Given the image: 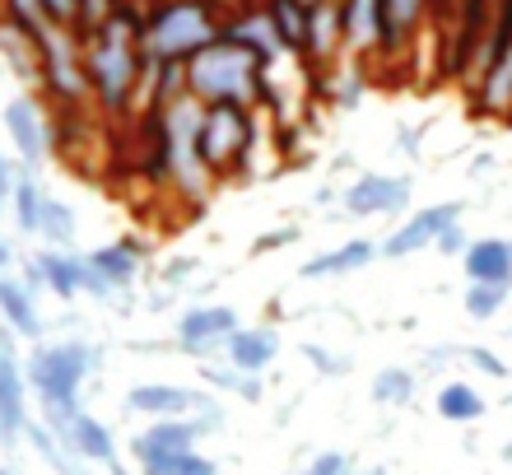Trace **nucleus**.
<instances>
[{
    "label": "nucleus",
    "instance_id": "nucleus-20",
    "mask_svg": "<svg viewBox=\"0 0 512 475\" xmlns=\"http://www.w3.org/2000/svg\"><path fill=\"white\" fill-rule=\"evenodd\" d=\"M149 257V243H140V238H122V243H103L89 252V271L103 275L112 289H126L140 275V261Z\"/></svg>",
    "mask_w": 512,
    "mask_h": 475
},
{
    "label": "nucleus",
    "instance_id": "nucleus-49",
    "mask_svg": "<svg viewBox=\"0 0 512 475\" xmlns=\"http://www.w3.org/2000/svg\"><path fill=\"white\" fill-rule=\"evenodd\" d=\"M0 475H10V471H5V466H0Z\"/></svg>",
    "mask_w": 512,
    "mask_h": 475
},
{
    "label": "nucleus",
    "instance_id": "nucleus-29",
    "mask_svg": "<svg viewBox=\"0 0 512 475\" xmlns=\"http://www.w3.org/2000/svg\"><path fill=\"white\" fill-rule=\"evenodd\" d=\"M364 94H368L364 66H331V70H326V103H331L336 112L359 108V103H364Z\"/></svg>",
    "mask_w": 512,
    "mask_h": 475
},
{
    "label": "nucleus",
    "instance_id": "nucleus-13",
    "mask_svg": "<svg viewBox=\"0 0 512 475\" xmlns=\"http://www.w3.org/2000/svg\"><path fill=\"white\" fill-rule=\"evenodd\" d=\"M340 52H350V47H345V5H340V0H322V5H312L308 56H303V61L331 70L340 61Z\"/></svg>",
    "mask_w": 512,
    "mask_h": 475
},
{
    "label": "nucleus",
    "instance_id": "nucleus-10",
    "mask_svg": "<svg viewBox=\"0 0 512 475\" xmlns=\"http://www.w3.org/2000/svg\"><path fill=\"white\" fill-rule=\"evenodd\" d=\"M210 392L182 387V382H140L126 392V410L145 415V420H177V415H196Z\"/></svg>",
    "mask_w": 512,
    "mask_h": 475
},
{
    "label": "nucleus",
    "instance_id": "nucleus-28",
    "mask_svg": "<svg viewBox=\"0 0 512 475\" xmlns=\"http://www.w3.org/2000/svg\"><path fill=\"white\" fill-rule=\"evenodd\" d=\"M10 205H14V219L24 233H38L42 229V210H47V191L33 173H19L10 187Z\"/></svg>",
    "mask_w": 512,
    "mask_h": 475
},
{
    "label": "nucleus",
    "instance_id": "nucleus-7",
    "mask_svg": "<svg viewBox=\"0 0 512 475\" xmlns=\"http://www.w3.org/2000/svg\"><path fill=\"white\" fill-rule=\"evenodd\" d=\"M238 313H233L229 303H201V308H191V313L177 317V336H173V350L191 354V359H219V354L229 350V336L238 331Z\"/></svg>",
    "mask_w": 512,
    "mask_h": 475
},
{
    "label": "nucleus",
    "instance_id": "nucleus-5",
    "mask_svg": "<svg viewBox=\"0 0 512 475\" xmlns=\"http://www.w3.org/2000/svg\"><path fill=\"white\" fill-rule=\"evenodd\" d=\"M103 354L84 340H61V345H38L28 354V387L38 392L42 406H80V387L94 373Z\"/></svg>",
    "mask_w": 512,
    "mask_h": 475
},
{
    "label": "nucleus",
    "instance_id": "nucleus-16",
    "mask_svg": "<svg viewBox=\"0 0 512 475\" xmlns=\"http://www.w3.org/2000/svg\"><path fill=\"white\" fill-rule=\"evenodd\" d=\"M466 285H512V243L508 238H475L461 252Z\"/></svg>",
    "mask_w": 512,
    "mask_h": 475
},
{
    "label": "nucleus",
    "instance_id": "nucleus-44",
    "mask_svg": "<svg viewBox=\"0 0 512 475\" xmlns=\"http://www.w3.org/2000/svg\"><path fill=\"white\" fill-rule=\"evenodd\" d=\"M187 275H196V257H177L163 266V285H182Z\"/></svg>",
    "mask_w": 512,
    "mask_h": 475
},
{
    "label": "nucleus",
    "instance_id": "nucleus-19",
    "mask_svg": "<svg viewBox=\"0 0 512 475\" xmlns=\"http://www.w3.org/2000/svg\"><path fill=\"white\" fill-rule=\"evenodd\" d=\"M24 364L14 359V345L10 336H0V424H5V434H24L28 424V410H24Z\"/></svg>",
    "mask_w": 512,
    "mask_h": 475
},
{
    "label": "nucleus",
    "instance_id": "nucleus-33",
    "mask_svg": "<svg viewBox=\"0 0 512 475\" xmlns=\"http://www.w3.org/2000/svg\"><path fill=\"white\" fill-rule=\"evenodd\" d=\"M508 289L512 285H466V299H461V308H466V317H475V322H489V317L503 313Z\"/></svg>",
    "mask_w": 512,
    "mask_h": 475
},
{
    "label": "nucleus",
    "instance_id": "nucleus-41",
    "mask_svg": "<svg viewBox=\"0 0 512 475\" xmlns=\"http://www.w3.org/2000/svg\"><path fill=\"white\" fill-rule=\"evenodd\" d=\"M466 247H471L466 229H461V224H447V229L438 233V243H433V252H438V257H461Z\"/></svg>",
    "mask_w": 512,
    "mask_h": 475
},
{
    "label": "nucleus",
    "instance_id": "nucleus-8",
    "mask_svg": "<svg viewBox=\"0 0 512 475\" xmlns=\"http://www.w3.org/2000/svg\"><path fill=\"white\" fill-rule=\"evenodd\" d=\"M447 224H461V201H438V205H424V210H415V215H405V224H396V229L382 238V257L387 261H405L415 257V252H424V247L438 243V233L447 229Z\"/></svg>",
    "mask_w": 512,
    "mask_h": 475
},
{
    "label": "nucleus",
    "instance_id": "nucleus-12",
    "mask_svg": "<svg viewBox=\"0 0 512 475\" xmlns=\"http://www.w3.org/2000/svg\"><path fill=\"white\" fill-rule=\"evenodd\" d=\"M219 33H224L229 42H238V47H247L266 70H275V61L289 56V47L280 42V33H275V24H270L266 10H238L233 19H224Z\"/></svg>",
    "mask_w": 512,
    "mask_h": 475
},
{
    "label": "nucleus",
    "instance_id": "nucleus-34",
    "mask_svg": "<svg viewBox=\"0 0 512 475\" xmlns=\"http://www.w3.org/2000/svg\"><path fill=\"white\" fill-rule=\"evenodd\" d=\"M0 14L10 19V24H19V28H28L33 38L42 42V33H47V14H42V0H0Z\"/></svg>",
    "mask_w": 512,
    "mask_h": 475
},
{
    "label": "nucleus",
    "instance_id": "nucleus-14",
    "mask_svg": "<svg viewBox=\"0 0 512 475\" xmlns=\"http://www.w3.org/2000/svg\"><path fill=\"white\" fill-rule=\"evenodd\" d=\"M475 112L480 117H499V122H512V38L503 42L494 61L480 70L475 80Z\"/></svg>",
    "mask_w": 512,
    "mask_h": 475
},
{
    "label": "nucleus",
    "instance_id": "nucleus-46",
    "mask_svg": "<svg viewBox=\"0 0 512 475\" xmlns=\"http://www.w3.org/2000/svg\"><path fill=\"white\" fill-rule=\"evenodd\" d=\"M0 443H10V434H5V424H0Z\"/></svg>",
    "mask_w": 512,
    "mask_h": 475
},
{
    "label": "nucleus",
    "instance_id": "nucleus-42",
    "mask_svg": "<svg viewBox=\"0 0 512 475\" xmlns=\"http://www.w3.org/2000/svg\"><path fill=\"white\" fill-rule=\"evenodd\" d=\"M191 420L201 424V434H219V429H224V410H219V401H215V396H205V401H201V410H196Z\"/></svg>",
    "mask_w": 512,
    "mask_h": 475
},
{
    "label": "nucleus",
    "instance_id": "nucleus-37",
    "mask_svg": "<svg viewBox=\"0 0 512 475\" xmlns=\"http://www.w3.org/2000/svg\"><path fill=\"white\" fill-rule=\"evenodd\" d=\"M117 5H122V0H80V38L84 33H94Z\"/></svg>",
    "mask_w": 512,
    "mask_h": 475
},
{
    "label": "nucleus",
    "instance_id": "nucleus-26",
    "mask_svg": "<svg viewBox=\"0 0 512 475\" xmlns=\"http://www.w3.org/2000/svg\"><path fill=\"white\" fill-rule=\"evenodd\" d=\"M261 10L270 14V24L280 33V42L289 47V56H308V28H312V10L308 5H298V0H266Z\"/></svg>",
    "mask_w": 512,
    "mask_h": 475
},
{
    "label": "nucleus",
    "instance_id": "nucleus-47",
    "mask_svg": "<svg viewBox=\"0 0 512 475\" xmlns=\"http://www.w3.org/2000/svg\"><path fill=\"white\" fill-rule=\"evenodd\" d=\"M5 201H10V191H5V187H0V205H5Z\"/></svg>",
    "mask_w": 512,
    "mask_h": 475
},
{
    "label": "nucleus",
    "instance_id": "nucleus-25",
    "mask_svg": "<svg viewBox=\"0 0 512 475\" xmlns=\"http://www.w3.org/2000/svg\"><path fill=\"white\" fill-rule=\"evenodd\" d=\"M0 317H5V326H10L14 336L42 340L38 303H33V289H28L24 280H10V275H0Z\"/></svg>",
    "mask_w": 512,
    "mask_h": 475
},
{
    "label": "nucleus",
    "instance_id": "nucleus-30",
    "mask_svg": "<svg viewBox=\"0 0 512 475\" xmlns=\"http://www.w3.org/2000/svg\"><path fill=\"white\" fill-rule=\"evenodd\" d=\"M373 401L378 406H391V410H401V406H410L415 401V373L410 368H401V364H387V368H378L373 373Z\"/></svg>",
    "mask_w": 512,
    "mask_h": 475
},
{
    "label": "nucleus",
    "instance_id": "nucleus-21",
    "mask_svg": "<svg viewBox=\"0 0 512 475\" xmlns=\"http://www.w3.org/2000/svg\"><path fill=\"white\" fill-rule=\"evenodd\" d=\"M38 266H42V285L52 289L61 303H75L84 294L89 261H84L75 247H47V252H38Z\"/></svg>",
    "mask_w": 512,
    "mask_h": 475
},
{
    "label": "nucleus",
    "instance_id": "nucleus-17",
    "mask_svg": "<svg viewBox=\"0 0 512 475\" xmlns=\"http://www.w3.org/2000/svg\"><path fill=\"white\" fill-rule=\"evenodd\" d=\"M378 257H382V247L373 243V238H350V243L331 247V252H322V257L303 261V266H298V275H303V280H336V275L364 271V266H373Z\"/></svg>",
    "mask_w": 512,
    "mask_h": 475
},
{
    "label": "nucleus",
    "instance_id": "nucleus-18",
    "mask_svg": "<svg viewBox=\"0 0 512 475\" xmlns=\"http://www.w3.org/2000/svg\"><path fill=\"white\" fill-rule=\"evenodd\" d=\"M5 131H10V145L24 168L47 159V126H42V112L28 98H14L10 108H5Z\"/></svg>",
    "mask_w": 512,
    "mask_h": 475
},
{
    "label": "nucleus",
    "instance_id": "nucleus-48",
    "mask_svg": "<svg viewBox=\"0 0 512 475\" xmlns=\"http://www.w3.org/2000/svg\"><path fill=\"white\" fill-rule=\"evenodd\" d=\"M354 475V471H350ZM359 475H387V471H359Z\"/></svg>",
    "mask_w": 512,
    "mask_h": 475
},
{
    "label": "nucleus",
    "instance_id": "nucleus-43",
    "mask_svg": "<svg viewBox=\"0 0 512 475\" xmlns=\"http://www.w3.org/2000/svg\"><path fill=\"white\" fill-rule=\"evenodd\" d=\"M289 243H298V229H270L256 238V252H275V247H289Z\"/></svg>",
    "mask_w": 512,
    "mask_h": 475
},
{
    "label": "nucleus",
    "instance_id": "nucleus-22",
    "mask_svg": "<svg viewBox=\"0 0 512 475\" xmlns=\"http://www.w3.org/2000/svg\"><path fill=\"white\" fill-rule=\"evenodd\" d=\"M275 354H280V336H275L270 326H238L229 336L224 359H229L233 368H243V373H266V368L275 364Z\"/></svg>",
    "mask_w": 512,
    "mask_h": 475
},
{
    "label": "nucleus",
    "instance_id": "nucleus-45",
    "mask_svg": "<svg viewBox=\"0 0 512 475\" xmlns=\"http://www.w3.org/2000/svg\"><path fill=\"white\" fill-rule=\"evenodd\" d=\"M10 266V247H5V238H0V271Z\"/></svg>",
    "mask_w": 512,
    "mask_h": 475
},
{
    "label": "nucleus",
    "instance_id": "nucleus-36",
    "mask_svg": "<svg viewBox=\"0 0 512 475\" xmlns=\"http://www.w3.org/2000/svg\"><path fill=\"white\" fill-rule=\"evenodd\" d=\"M42 14L52 28H70L80 33V0H42Z\"/></svg>",
    "mask_w": 512,
    "mask_h": 475
},
{
    "label": "nucleus",
    "instance_id": "nucleus-31",
    "mask_svg": "<svg viewBox=\"0 0 512 475\" xmlns=\"http://www.w3.org/2000/svg\"><path fill=\"white\" fill-rule=\"evenodd\" d=\"M140 475H219V466L210 462L205 452L187 448V452H173V457H154V462H145Z\"/></svg>",
    "mask_w": 512,
    "mask_h": 475
},
{
    "label": "nucleus",
    "instance_id": "nucleus-9",
    "mask_svg": "<svg viewBox=\"0 0 512 475\" xmlns=\"http://www.w3.org/2000/svg\"><path fill=\"white\" fill-rule=\"evenodd\" d=\"M340 205L359 219H378V215H401L410 205V177H391V173H359L350 187L340 191Z\"/></svg>",
    "mask_w": 512,
    "mask_h": 475
},
{
    "label": "nucleus",
    "instance_id": "nucleus-15",
    "mask_svg": "<svg viewBox=\"0 0 512 475\" xmlns=\"http://www.w3.org/2000/svg\"><path fill=\"white\" fill-rule=\"evenodd\" d=\"M66 448L75 452L80 462H98L108 475H131L122 466V452H117V438H112V429L103 420H94V415H80V420L70 424Z\"/></svg>",
    "mask_w": 512,
    "mask_h": 475
},
{
    "label": "nucleus",
    "instance_id": "nucleus-24",
    "mask_svg": "<svg viewBox=\"0 0 512 475\" xmlns=\"http://www.w3.org/2000/svg\"><path fill=\"white\" fill-rule=\"evenodd\" d=\"M433 0H382V56L410 47Z\"/></svg>",
    "mask_w": 512,
    "mask_h": 475
},
{
    "label": "nucleus",
    "instance_id": "nucleus-40",
    "mask_svg": "<svg viewBox=\"0 0 512 475\" xmlns=\"http://www.w3.org/2000/svg\"><path fill=\"white\" fill-rule=\"evenodd\" d=\"M466 359H471V368H480L485 378H508V364H503L494 350H485V345H471V350H466Z\"/></svg>",
    "mask_w": 512,
    "mask_h": 475
},
{
    "label": "nucleus",
    "instance_id": "nucleus-32",
    "mask_svg": "<svg viewBox=\"0 0 512 475\" xmlns=\"http://www.w3.org/2000/svg\"><path fill=\"white\" fill-rule=\"evenodd\" d=\"M42 238H47V247H75V233H80V224H75V210H70L66 201H52L47 196V210H42Z\"/></svg>",
    "mask_w": 512,
    "mask_h": 475
},
{
    "label": "nucleus",
    "instance_id": "nucleus-35",
    "mask_svg": "<svg viewBox=\"0 0 512 475\" xmlns=\"http://www.w3.org/2000/svg\"><path fill=\"white\" fill-rule=\"evenodd\" d=\"M243 378H247V373H243V368H233L229 359H224V364H219V359H205V364H201V382L210 387V392H233V396H238V392H243Z\"/></svg>",
    "mask_w": 512,
    "mask_h": 475
},
{
    "label": "nucleus",
    "instance_id": "nucleus-39",
    "mask_svg": "<svg viewBox=\"0 0 512 475\" xmlns=\"http://www.w3.org/2000/svg\"><path fill=\"white\" fill-rule=\"evenodd\" d=\"M303 359H308L317 373H326V378H340V373H345V359L331 354V350H322V345H303Z\"/></svg>",
    "mask_w": 512,
    "mask_h": 475
},
{
    "label": "nucleus",
    "instance_id": "nucleus-38",
    "mask_svg": "<svg viewBox=\"0 0 512 475\" xmlns=\"http://www.w3.org/2000/svg\"><path fill=\"white\" fill-rule=\"evenodd\" d=\"M303 475H350V457H345V452H317V457L303 466Z\"/></svg>",
    "mask_w": 512,
    "mask_h": 475
},
{
    "label": "nucleus",
    "instance_id": "nucleus-23",
    "mask_svg": "<svg viewBox=\"0 0 512 475\" xmlns=\"http://www.w3.org/2000/svg\"><path fill=\"white\" fill-rule=\"evenodd\" d=\"M345 5V47L354 56L382 52V0H340Z\"/></svg>",
    "mask_w": 512,
    "mask_h": 475
},
{
    "label": "nucleus",
    "instance_id": "nucleus-27",
    "mask_svg": "<svg viewBox=\"0 0 512 475\" xmlns=\"http://www.w3.org/2000/svg\"><path fill=\"white\" fill-rule=\"evenodd\" d=\"M433 410H438L447 424H475V420H485V396L475 392L471 382L457 378L433 396Z\"/></svg>",
    "mask_w": 512,
    "mask_h": 475
},
{
    "label": "nucleus",
    "instance_id": "nucleus-2",
    "mask_svg": "<svg viewBox=\"0 0 512 475\" xmlns=\"http://www.w3.org/2000/svg\"><path fill=\"white\" fill-rule=\"evenodd\" d=\"M261 84H266V66H261L247 47L229 42L224 33H219L205 52H196L187 61V94L201 98L205 108H210V103H243V108H256V103H261Z\"/></svg>",
    "mask_w": 512,
    "mask_h": 475
},
{
    "label": "nucleus",
    "instance_id": "nucleus-11",
    "mask_svg": "<svg viewBox=\"0 0 512 475\" xmlns=\"http://www.w3.org/2000/svg\"><path fill=\"white\" fill-rule=\"evenodd\" d=\"M201 424L191 420V415H177V420H149L140 434L131 438V457L140 466L154 462V457H173V452H187L201 443Z\"/></svg>",
    "mask_w": 512,
    "mask_h": 475
},
{
    "label": "nucleus",
    "instance_id": "nucleus-6",
    "mask_svg": "<svg viewBox=\"0 0 512 475\" xmlns=\"http://www.w3.org/2000/svg\"><path fill=\"white\" fill-rule=\"evenodd\" d=\"M42 61H38V84L61 112H80L89 103V70H84V38L70 28H47L42 33Z\"/></svg>",
    "mask_w": 512,
    "mask_h": 475
},
{
    "label": "nucleus",
    "instance_id": "nucleus-3",
    "mask_svg": "<svg viewBox=\"0 0 512 475\" xmlns=\"http://www.w3.org/2000/svg\"><path fill=\"white\" fill-rule=\"evenodd\" d=\"M224 19L210 0H159L145 19V56L154 61H191L219 38Z\"/></svg>",
    "mask_w": 512,
    "mask_h": 475
},
{
    "label": "nucleus",
    "instance_id": "nucleus-4",
    "mask_svg": "<svg viewBox=\"0 0 512 475\" xmlns=\"http://www.w3.org/2000/svg\"><path fill=\"white\" fill-rule=\"evenodd\" d=\"M256 136H261L256 108H243V103H210L201 117V136H196V150H201V163L210 168V177L224 182V177H233V173H247Z\"/></svg>",
    "mask_w": 512,
    "mask_h": 475
},
{
    "label": "nucleus",
    "instance_id": "nucleus-1",
    "mask_svg": "<svg viewBox=\"0 0 512 475\" xmlns=\"http://www.w3.org/2000/svg\"><path fill=\"white\" fill-rule=\"evenodd\" d=\"M145 10L122 0L117 10L84 33V70H89V94L108 117L135 112L140 75H145Z\"/></svg>",
    "mask_w": 512,
    "mask_h": 475
}]
</instances>
